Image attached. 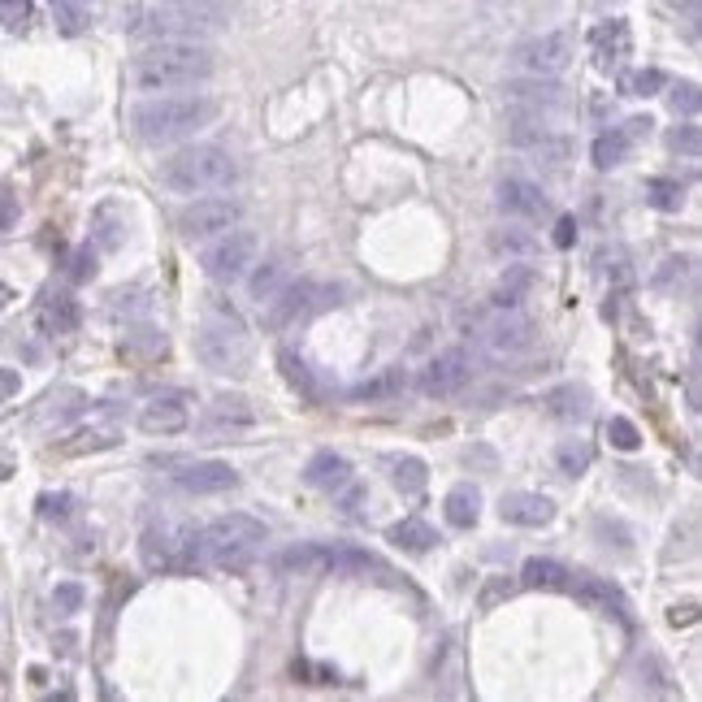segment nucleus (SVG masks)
<instances>
[{
	"label": "nucleus",
	"mask_w": 702,
	"mask_h": 702,
	"mask_svg": "<svg viewBox=\"0 0 702 702\" xmlns=\"http://www.w3.org/2000/svg\"><path fill=\"white\" fill-rule=\"evenodd\" d=\"M213 78V52L191 39H161V44L143 48L135 65H130V83L139 91H174V87H195Z\"/></svg>",
	"instance_id": "1"
},
{
	"label": "nucleus",
	"mask_w": 702,
	"mask_h": 702,
	"mask_svg": "<svg viewBox=\"0 0 702 702\" xmlns=\"http://www.w3.org/2000/svg\"><path fill=\"white\" fill-rule=\"evenodd\" d=\"M217 117V104L208 96H152L130 109V126L143 143H178L204 130Z\"/></svg>",
	"instance_id": "2"
},
{
	"label": "nucleus",
	"mask_w": 702,
	"mask_h": 702,
	"mask_svg": "<svg viewBox=\"0 0 702 702\" xmlns=\"http://www.w3.org/2000/svg\"><path fill=\"white\" fill-rule=\"evenodd\" d=\"M239 165L226 148L217 143H187V148L169 152L161 161V182L174 195H208V191H221L230 187Z\"/></svg>",
	"instance_id": "3"
},
{
	"label": "nucleus",
	"mask_w": 702,
	"mask_h": 702,
	"mask_svg": "<svg viewBox=\"0 0 702 702\" xmlns=\"http://www.w3.org/2000/svg\"><path fill=\"white\" fill-rule=\"evenodd\" d=\"M195 360L208 373H221V377L247 373V364H252V338H247L243 321L230 308H221V304L208 308L204 321L195 325Z\"/></svg>",
	"instance_id": "4"
},
{
	"label": "nucleus",
	"mask_w": 702,
	"mask_h": 702,
	"mask_svg": "<svg viewBox=\"0 0 702 702\" xmlns=\"http://www.w3.org/2000/svg\"><path fill=\"white\" fill-rule=\"evenodd\" d=\"M265 542H269L265 520L247 512H226L200 529V559L213 568H247Z\"/></svg>",
	"instance_id": "5"
},
{
	"label": "nucleus",
	"mask_w": 702,
	"mask_h": 702,
	"mask_svg": "<svg viewBox=\"0 0 702 702\" xmlns=\"http://www.w3.org/2000/svg\"><path fill=\"white\" fill-rule=\"evenodd\" d=\"M139 555L148 572H191L200 568V529L191 525H178V520H161V525H148L143 529V542H139Z\"/></svg>",
	"instance_id": "6"
},
{
	"label": "nucleus",
	"mask_w": 702,
	"mask_h": 702,
	"mask_svg": "<svg viewBox=\"0 0 702 702\" xmlns=\"http://www.w3.org/2000/svg\"><path fill=\"white\" fill-rule=\"evenodd\" d=\"M260 260V239L252 230H226V234H217L213 243L204 247V256H200V269L208 273L213 282H239L247 278V269H252Z\"/></svg>",
	"instance_id": "7"
},
{
	"label": "nucleus",
	"mask_w": 702,
	"mask_h": 702,
	"mask_svg": "<svg viewBox=\"0 0 702 702\" xmlns=\"http://www.w3.org/2000/svg\"><path fill=\"white\" fill-rule=\"evenodd\" d=\"M338 304V291L334 286H321V282H286L278 295L269 299V304H260L265 308V330H286V325H295V321H304L312 317V312H321V308H330Z\"/></svg>",
	"instance_id": "8"
},
{
	"label": "nucleus",
	"mask_w": 702,
	"mask_h": 702,
	"mask_svg": "<svg viewBox=\"0 0 702 702\" xmlns=\"http://www.w3.org/2000/svg\"><path fill=\"white\" fill-rule=\"evenodd\" d=\"M572 52H577V44H572L568 31H546V35H533V39H525V44H516L512 65L520 74L559 78L572 65Z\"/></svg>",
	"instance_id": "9"
},
{
	"label": "nucleus",
	"mask_w": 702,
	"mask_h": 702,
	"mask_svg": "<svg viewBox=\"0 0 702 702\" xmlns=\"http://www.w3.org/2000/svg\"><path fill=\"white\" fill-rule=\"evenodd\" d=\"M507 104H512V113L546 117V122H551L555 113L568 109V91H564V83H559V78L529 74V78H516V83H507Z\"/></svg>",
	"instance_id": "10"
},
{
	"label": "nucleus",
	"mask_w": 702,
	"mask_h": 702,
	"mask_svg": "<svg viewBox=\"0 0 702 702\" xmlns=\"http://www.w3.org/2000/svg\"><path fill=\"white\" fill-rule=\"evenodd\" d=\"M477 334H481V347H486L490 356H520L525 347H533L538 325H533L520 308H499Z\"/></svg>",
	"instance_id": "11"
},
{
	"label": "nucleus",
	"mask_w": 702,
	"mask_h": 702,
	"mask_svg": "<svg viewBox=\"0 0 702 702\" xmlns=\"http://www.w3.org/2000/svg\"><path fill=\"white\" fill-rule=\"evenodd\" d=\"M230 226H239V204L234 200H195L178 213V230H182V239H191V243L217 239V234H226Z\"/></svg>",
	"instance_id": "12"
},
{
	"label": "nucleus",
	"mask_w": 702,
	"mask_h": 702,
	"mask_svg": "<svg viewBox=\"0 0 702 702\" xmlns=\"http://www.w3.org/2000/svg\"><path fill=\"white\" fill-rule=\"evenodd\" d=\"M169 481L182 490V494H226L239 486V473L226 464V460H187V464H174Z\"/></svg>",
	"instance_id": "13"
},
{
	"label": "nucleus",
	"mask_w": 702,
	"mask_h": 702,
	"mask_svg": "<svg viewBox=\"0 0 702 702\" xmlns=\"http://www.w3.org/2000/svg\"><path fill=\"white\" fill-rule=\"evenodd\" d=\"M568 590H572V598H577L585 611H598V616H616V620L629 616V598H624L620 585H611L607 577H590V572H577V577H568Z\"/></svg>",
	"instance_id": "14"
},
{
	"label": "nucleus",
	"mask_w": 702,
	"mask_h": 702,
	"mask_svg": "<svg viewBox=\"0 0 702 702\" xmlns=\"http://www.w3.org/2000/svg\"><path fill=\"white\" fill-rule=\"evenodd\" d=\"M499 208L507 217H516V221H538V217L551 213V200L542 195L538 182H529L520 174H507L499 182Z\"/></svg>",
	"instance_id": "15"
},
{
	"label": "nucleus",
	"mask_w": 702,
	"mask_h": 702,
	"mask_svg": "<svg viewBox=\"0 0 702 702\" xmlns=\"http://www.w3.org/2000/svg\"><path fill=\"white\" fill-rule=\"evenodd\" d=\"M468 373H473V364H468V356L460 347L442 351V356H434L421 369V390L425 395H455V390L468 382Z\"/></svg>",
	"instance_id": "16"
},
{
	"label": "nucleus",
	"mask_w": 702,
	"mask_h": 702,
	"mask_svg": "<svg viewBox=\"0 0 702 702\" xmlns=\"http://www.w3.org/2000/svg\"><path fill=\"white\" fill-rule=\"evenodd\" d=\"M78 325H83V308H78L74 295L52 291V295L39 299V308H35V330H39V334L65 338V334H74Z\"/></svg>",
	"instance_id": "17"
},
{
	"label": "nucleus",
	"mask_w": 702,
	"mask_h": 702,
	"mask_svg": "<svg viewBox=\"0 0 702 702\" xmlns=\"http://www.w3.org/2000/svg\"><path fill=\"white\" fill-rule=\"evenodd\" d=\"M191 425V408H187V399L182 395H156L143 403V412H139V429L143 434H182V429Z\"/></svg>",
	"instance_id": "18"
},
{
	"label": "nucleus",
	"mask_w": 702,
	"mask_h": 702,
	"mask_svg": "<svg viewBox=\"0 0 702 702\" xmlns=\"http://www.w3.org/2000/svg\"><path fill=\"white\" fill-rule=\"evenodd\" d=\"M499 516L507 525H520V529H542L555 520V503L546 499V494H533V490H512V494H503Z\"/></svg>",
	"instance_id": "19"
},
{
	"label": "nucleus",
	"mask_w": 702,
	"mask_h": 702,
	"mask_svg": "<svg viewBox=\"0 0 702 702\" xmlns=\"http://www.w3.org/2000/svg\"><path fill=\"white\" fill-rule=\"evenodd\" d=\"M161 18L178 31H213L221 22V0H161Z\"/></svg>",
	"instance_id": "20"
},
{
	"label": "nucleus",
	"mask_w": 702,
	"mask_h": 702,
	"mask_svg": "<svg viewBox=\"0 0 702 702\" xmlns=\"http://www.w3.org/2000/svg\"><path fill=\"white\" fill-rule=\"evenodd\" d=\"M408 386H412L408 369L390 364V369H377L373 377H364L360 386H351V403H386V399H399Z\"/></svg>",
	"instance_id": "21"
},
{
	"label": "nucleus",
	"mask_w": 702,
	"mask_h": 702,
	"mask_svg": "<svg viewBox=\"0 0 702 702\" xmlns=\"http://www.w3.org/2000/svg\"><path fill=\"white\" fill-rule=\"evenodd\" d=\"M382 564L369 555V551H360V546H330V542H321V577H360V572H377Z\"/></svg>",
	"instance_id": "22"
},
{
	"label": "nucleus",
	"mask_w": 702,
	"mask_h": 702,
	"mask_svg": "<svg viewBox=\"0 0 702 702\" xmlns=\"http://www.w3.org/2000/svg\"><path fill=\"white\" fill-rule=\"evenodd\" d=\"M304 481H308V486H317V490H330V494L347 490V486H351V464H347V455H338V451H317V455L308 460V468H304Z\"/></svg>",
	"instance_id": "23"
},
{
	"label": "nucleus",
	"mask_w": 702,
	"mask_h": 702,
	"mask_svg": "<svg viewBox=\"0 0 702 702\" xmlns=\"http://www.w3.org/2000/svg\"><path fill=\"white\" fill-rule=\"evenodd\" d=\"M590 52H594V61L603 65V70H607L611 61L629 57V22H624V18L598 22L594 31H590Z\"/></svg>",
	"instance_id": "24"
},
{
	"label": "nucleus",
	"mask_w": 702,
	"mask_h": 702,
	"mask_svg": "<svg viewBox=\"0 0 702 702\" xmlns=\"http://www.w3.org/2000/svg\"><path fill=\"white\" fill-rule=\"evenodd\" d=\"M568 577L572 572L559 564V559H542V555H533L525 559V568H520V581L516 585H525V590H546V594H559V590H568Z\"/></svg>",
	"instance_id": "25"
},
{
	"label": "nucleus",
	"mask_w": 702,
	"mask_h": 702,
	"mask_svg": "<svg viewBox=\"0 0 702 702\" xmlns=\"http://www.w3.org/2000/svg\"><path fill=\"white\" fill-rule=\"evenodd\" d=\"M204 425H208V434H234V429H252L256 412L247 408V399H213Z\"/></svg>",
	"instance_id": "26"
},
{
	"label": "nucleus",
	"mask_w": 702,
	"mask_h": 702,
	"mask_svg": "<svg viewBox=\"0 0 702 702\" xmlns=\"http://www.w3.org/2000/svg\"><path fill=\"white\" fill-rule=\"evenodd\" d=\"M286 282H291V265H286L282 256H273V260H265V265H256V273L247 278V295H252L256 304H269Z\"/></svg>",
	"instance_id": "27"
},
{
	"label": "nucleus",
	"mask_w": 702,
	"mask_h": 702,
	"mask_svg": "<svg viewBox=\"0 0 702 702\" xmlns=\"http://www.w3.org/2000/svg\"><path fill=\"white\" fill-rule=\"evenodd\" d=\"M546 412L559 416V421H585L590 416V390L585 386H555L551 395H546Z\"/></svg>",
	"instance_id": "28"
},
{
	"label": "nucleus",
	"mask_w": 702,
	"mask_h": 702,
	"mask_svg": "<svg viewBox=\"0 0 702 702\" xmlns=\"http://www.w3.org/2000/svg\"><path fill=\"white\" fill-rule=\"evenodd\" d=\"M390 542L399 546V551H408V555H425V551H434V542H438V533L425 525L421 516H408V520H399L395 529L386 533Z\"/></svg>",
	"instance_id": "29"
},
{
	"label": "nucleus",
	"mask_w": 702,
	"mask_h": 702,
	"mask_svg": "<svg viewBox=\"0 0 702 702\" xmlns=\"http://www.w3.org/2000/svg\"><path fill=\"white\" fill-rule=\"evenodd\" d=\"M447 525L455 529H473L477 525V516H481V494L477 486H451L447 490Z\"/></svg>",
	"instance_id": "30"
},
{
	"label": "nucleus",
	"mask_w": 702,
	"mask_h": 702,
	"mask_svg": "<svg viewBox=\"0 0 702 702\" xmlns=\"http://www.w3.org/2000/svg\"><path fill=\"white\" fill-rule=\"evenodd\" d=\"M594 165L598 169H611V165H624V161H629V152H633V135H629V130H607V135H598L594 139Z\"/></svg>",
	"instance_id": "31"
},
{
	"label": "nucleus",
	"mask_w": 702,
	"mask_h": 702,
	"mask_svg": "<svg viewBox=\"0 0 702 702\" xmlns=\"http://www.w3.org/2000/svg\"><path fill=\"white\" fill-rule=\"evenodd\" d=\"M278 364H282L286 386H291L299 399H308V403L317 399V377H312V369H308V360H304V356H295V351H282Z\"/></svg>",
	"instance_id": "32"
},
{
	"label": "nucleus",
	"mask_w": 702,
	"mask_h": 702,
	"mask_svg": "<svg viewBox=\"0 0 702 702\" xmlns=\"http://www.w3.org/2000/svg\"><path fill=\"white\" fill-rule=\"evenodd\" d=\"M490 252L494 256H533L538 252V239H533L529 230H520V226H503V230H494L490 234Z\"/></svg>",
	"instance_id": "33"
},
{
	"label": "nucleus",
	"mask_w": 702,
	"mask_h": 702,
	"mask_svg": "<svg viewBox=\"0 0 702 702\" xmlns=\"http://www.w3.org/2000/svg\"><path fill=\"white\" fill-rule=\"evenodd\" d=\"M646 204L659 208V213H676L685 204V187L676 178H650L646 182Z\"/></svg>",
	"instance_id": "34"
},
{
	"label": "nucleus",
	"mask_w": 702,
	"mask_h": 702,
	"mask_svg": "<svg viewBox=\"0 0 702 702\" xmlns=\"http://www.w3.org/2000/svg\"><path fill=\"white\" fill-rule=\"evenodd\" d=\"M390 481L403 490V494H421L425 490V464L416 455H395L390 460Z\"/></svg>",
	"instance_id": "35"
},
{
	"label": "nucleus",
	"mask_w": 702,
	"mask_h": 702,
	"mask_svg": "<svg viewBox=\"0 0 702 702\" xmlns=\"http://www.w3.org/2000/svg\"><path fill=\"white\" fill-rule=\"evenodd\" d=\"M663 87H668V74L655 70V65H646V70H629V74L620 78L624 96H659Z\"/></svg>",
	"instance_id": "36"
},
{
	"label": "nucleus",
	"mask_w": 702,
	"mask_h": 702,
	"mask_svg": "<svg viewBox=\"0 0 702 702\" xmlns=\"http://www.w3.org/2000/svg\"><path fill=\"white\" fill-rule=\"evenodd\" d=\"M555 460H559L564 473L581 477L585 468L594 464V447H590V442H581V438H568V442H559V447H555Z\"/></svg>",
	"instance_id": "37"
},
{
	"label": "nucleus",
	"mask_w": 702,
	"mask_h": 702,
	"mask_svg": "<svg viewBox=\"0 0 702 702\" xmlns=\"http://www.w3.org/2000/svg\"><path fill=\"white\" fill-rule=\"evenodd\" d=\"M689 273H694V260H689V256H668L659 265V273H655V286L663 295H676L689 282Z\"/></svg>",
	"instance_id": "38"
},
{
	"label": "nucleus",
	"mask_w": 702,
	"mask_h": 702,
	"mask_svg": "<svg viewBox=\"0 0 702 702\" xmlns=\"http://www.w3.org/2000/svg\"><path fill=\"white\" fill-rule=\"evenodd\" d=\"M52 18L65 35H78L91 18V0H52Z\"/></svg>",
	"instance_id": "39"
},
{
	"label": "nucleus",
	"mask_w": 702,
	"mask_h": 702,
	"mask_svg": "<svg viewBox=\"0 0 702 702\" xmlns=\"http://www.w3.org/2000/svg\"><path fill=\"white\" fill-rule=\"evenodd\" d=\"M529 286H533V273H529V269H512V273L503 278L499 291H494V308H516L520 295H525Z\"/></svg>",
	"instance_id": "40"
},
{
	"label": "nucleus",
	"mask_w": 702,
	"mask_h": 702,
	"mask_svg": "<svg viewBox=\"0 0 702 702\" xmlns=\"http://www.w3.org/2000/svg\"><path fill=\"white\" fill-rule=\"evenodd\" d=\"M117 447V429H83L78 442H65V455H87V451H109Z\"/></svg>",
	"instance_id": "41"
},
{
	"label": "nucleus",
	"mask_w": 702,
	"mask_h": 702,
	"mask_svg": "<svg viewBox=\"0 0 702 702\" xmlns=\"http://www.w3.org/2000/svg\"><path fill=\"white\" fill-rule=\"evenodd\" d=\"M607 438H611V447H616V451H637V447H642V434H637V425L629 421V416H611Z\"/></svg>",
	"instance_id": "42"
},
{
	"label": "nucleus",
	"mask_w": 702,
	"mask_h": 702,
	"mask_svg": "<svg viewBox=\"0 0 702 702\" xmlns=\"http://www.w3.org/2000/svg\"><path fill=\"white\" fill-rule=\"evenodd\" d=\"M512 594H516V581H512V577H490V581H486V590L477 594V607H481V611H490L494 603H503V598H512Z\"/></svg>",
	"instance_id": "43"
},
{
	"label": "nucleus",
	"mask_w": 702,
	"mask_h": 702,
	"mask_svg": "<svg viewBox=\"0 0 702 702\" xmlns=\"http://www.w3.org/2000/svg\"><path fill=\"white\" fill-rule=\"evenodd\" d=\"M52 607H57L61 616L78 611V607H83V585H78V581H61L57 590H52Z\"/></svg>",
	"instance_id": "44"
},
{
	"label": "nucleus",
	"mask_w": 702,
	"mask_h": 702,
	"mask_svg": "<svg viewBox=\"0 0 702 702\" xmlns=\"http://www.w3.org/2000/svg\"><path fill=\"white\" fill-rule=\"evenodd\" d=\"M31 13H35L31 0H0V22H5L9 31H18V26L31 22Z\"/></svg>",
	"instance_id": "45"
},
{
	"label": "nucleus",
	"mask_w": 702,
	"mask_h": 702,
	"mask_svg": "<svg viewBox=\"0 0 702 702\" xmlns=\"http://www.w3.org/2000/svg\"><path fill=\"white\" fill-rule=\"evenodd\" d=\"M603 278H607V286H616V291H624V286H633V265L624 256H611V260H603Z\"/></svg>",
	"instance_id": "46"
},
{
	"label": "nucleus",
	"mask_w": 702,
	"mask_h": 702,
	"mask_svg": "<svg viewBox=\"0 0 702 702\" xmlns=\"http://www.w3.org/2000/svg\"><path fill=\"white\" fill-rule=\"evenodd\" d=\"M668 148H672V152H685V156H698V148H702L698 126H694V122H689V126H676L672 135H668Z\"/></svg>",
	"instance_id": "47"
},
{
	"label": "nucleus",
	"mask_w": 702,
	"mask_h": 702,
	"mask_svg": "<svg viewBox=\"0 0 702 702\" xmlns=\"http://www.w3.org/2000/svg\"><path fill=\"white\" fill-rule=\"evenodd\" d=\"M70 507H74L70 494H39V516H48V520H65Z\"/></svg>",
	"instance_id": "48"
},
{
	"label": "nucleus",
	"mask_w": 702,
	"mask_h": 702,
	"mask_svg": "<svg viewBox=\"0 0 702 702\" xmlns=\"http://www.w3.org/2000/svg\"><path fill=\"white\" fill-rule=\"evenodd\" d=\"M698 87L694 83H681V87H672V109L676 113H685V117H694L698 113Z\"/></svg>",
	"instance_id": "49"
},
{
	"label": "nucleus",
	"mask_w": 702,
	"mask_h": 702,
	"mask_svg": "<svg viewBox=\"0 0 702 702\" xmlns=\"http://www.w3.org/2000/svg\"><path fill=\"white\" fill-rule=\"evenodd\" d=\"M18 217H22V208H18V200L0 187V234H9L13 226H18Z\"/></svg>",
	"instance_id": "50"
},
{
	"label": "nucleus",
	"mask_w": 702,
	"mask_h": 702,
	"mask_svg": "<svg viewBox=\"0 0 702 702\" xmlns=\"http://www.w3.org/2000/svg\"><path fill=\"white\" fill-rule=\"evenodd\" d=\"M22 390V377H18V369H0V403L5 399H13Z\"/></svg>",
	"instance_id": "51"
},
{
	"label": "nucleus",
	"mask_w": 702,
	"mask_h": 702,
	"mask_svg": "<svg viewBox=\"0 0 702 702\" xmlns=\"http://www.w3.org/2000/svg\"><path fill=\"white\" fill-rule=\"evenodd\" d=\"M572 230H577V221H572V217H559V226H555V247H572V239H577Z\"/></svg>",
	"instance_id": "52"
},
{
	"label": "nucleus",
	"mask_w": 702,
	"mask_h": 702,
	"mask_svg": "<svg viewBox=\"0 0 702 702\" xmlns=\"http://www.w3.org/2000/svg\"><path fill=\"white\" fill-rule=\"evenodd\" d=\"M91 273H96V265H91V256L83 252V256H78V260H74V278H78V282H83V278H91Z\"/></svg>",
	"instance_id": "53"
}]
</instances>
